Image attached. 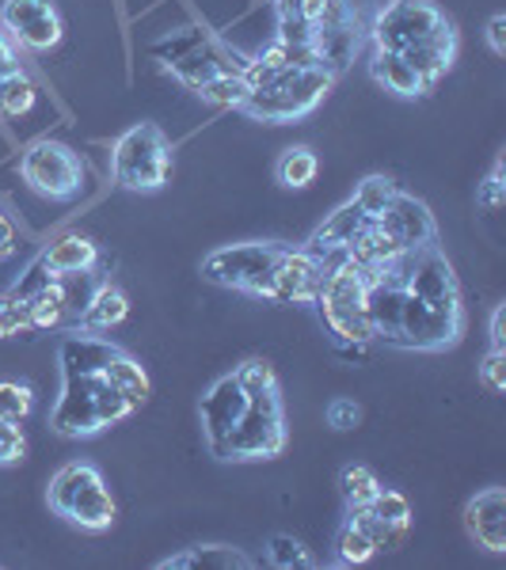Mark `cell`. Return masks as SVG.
<instances>
[{"label": "cell", "mask_w": 506, "mask_h": 570, "mask_svg": "<svg viewBox=\"0 0 506 570\" xmlns=\"http://www.w3.org/2000/svg\"><path fill=\"white\" fill-rule=\"evenodd\" d=\"M351 521L366 532V537L373 540V548H377V551H397V548L403 544V537H408V529L389 525V521L373 518L370 510H354V513H351Z\"/></svg>", "instance_id": "cell-32"}, {"label": "cell", "mask_w": 506, "mask_h": 570, "mask_svg": "<svg viewBox=\"0 0 506 570\" xmlns=\"http://www.w3.org/2000/svg\"><path fill=\"white\" fill-rule=\"evenodd\" d=\"M27 308H31V331H50V327L66 324L69 293H66V285H61V278H53L42 293H35V297L27 301Z\"/></svg>", "instance_id": "cell-24"}, {"label": "cell", "mask_w": 506, "mask_h": 570, "mask_svg": "<svg viewBox=\"0 0 506 570\" xmlns=\"http://www.w3.org/2000/svg\"><path fill=\"white\" fill-rule=\"evenodd\" d=\"M50 430L72 441L104 434V422L96 411V376H66L58 403H53Z\"/></svg>", "instance_id": "cell-11"}, {"label": "cell", "mask_w": 506, "mask_h": 570, "mask_svg": "<svg viewBox=\"0 0 506 570\" xmlns=\"http://www.w3.org/2000/svg\"><path fill=\"white\" fill-rule=\"evenodd\" d=\"M328 426L331 430H354L358 422H362V407H358L354 400H343V395H339V400H331L328 403Z\"/></svg>", "instance_id": "cell-41"}, {"label": "cell", "mask_w": 506, "mask_h": 570, "mask_svg": "<svg viewBox=\"0 0 506 570\" xmlns=\"http://www.w3.org/2000/svg\"><path fill=\"white\" fill-rule=\"evenodd\" d=\"M104 376H107V384H115L137 411H142V403L149 400V373H145L142 362H134L130 354H118L104 370Z\"/></svg>", "instance_id": "cell-25"}, {"label": "cell", "mask_w": 506, "mask_h": 570, "mask_svg": "<svg viewBox=\"0 0 506 570\" xmlns=\"http://www.w3.org/2000/svg\"><path fill=\"white\" fill-rule=\"evenodd\" d=\"M370 77L385 91H397V96H403V99H416V96H422V91H430L427 80H422L419 72L400 58V53H389V50H373Z\"/></svg>", "instance_id": "cell-21"}, {"label": "cell", "mask_w": 506, "mask_h": 570, "mask_svg": "<svg viewBox=\"0 0 506 570\" xmlns=\"http://www.w3.org/2000/svg\"><path fill=\"white\" fill-rule=\"evenodd\" d=\"M480 384L492 395L506 392V354L503 351H487V357L480 362Z\"/></svg>", "instance_id": "cell-40"}, {"label": "cell", "mask_w": 506, "mask_h": 570, "mask_svg": "<svg viewBox=\"0 0 506 570\" xmlns=\"http://www.w3.org/2000/svg\"><path fill=\"white\" fill-rule=\"evenodd\" d=\"M206 104H214V107H236L241 110L244 107V99L252 96V88L244 85V77L241 72H217V77H210L206 85L195 88Z\"/></svg>", "instance_id": "cell-28"}, {"label": "cell", "mask_w": 506, "mask_h": 570, "mask_svg": "<svg viewBox=\"0 0 506 570\" xmlns=\"http://www.w3.org/2000/svg\"><path fill=\"white\" fill-rule=\"evenodd\" d=\"M0 77H4V72H0Z\"/></svg>", "instance_id": "cell-47"}, {"label": "cell", "mask_w": 506, "mask_h": 570, "mask_svg": "<svg viewBox=\"0 0 506 570\" xmlns=\"http://www.w3.org/2000/svg\"><path fill=\"white\" fill-rule=\"evenodd\" d=\"M126 316H130V297H126L118 285L104 282L88 297V305L80 308L77 331H88V335H104V331H115L118 324H126Z\"/></svg>", "instance_id": "cell-20"}, {"label": "cell", "mask_w": 506, "mask_h": 570, "mask_svg": "<svg viewBox=\"0 0 506 570\" xmlns=\"http://www.w3.org/2000/svg\"><path fill=\"white\" fill-rule=\"evenodd\" d=\"M282 244H233V247H217V252L206 255L202 263V278L225 285V289H241L252 293V297H266L271 301V278L274 266H279Z\"/></svg>", "instance_id": "cell-7"}, {"label": "cell", "mask_w": 506, "mask_h": 570, "mask_svg": "<svg viewBox=\"0 0 506 570\" xmlns=\"http://www.w3.org/2000/svg\"><path fill=\"white\" fill-rule=\"evenodd\" d=\"M358 27L354 20L347 23H331V27H312V53H317V66L328 69L331 77H339L358 53Z\"/></svg>", "instance_id": "cell-18"}, {"label": "cell", "mask_w": 506, "mask_h": 570, "mask_svg": "<svg viewBox=\"0 0 506 570\" xmlns=\"http://www.w3.org/2000/svg\"><path fill=\"white\" fill-rule=\"evenodd\" d=\"M50 282H53V274L46 271V263H42V255H39V259H35V263L27 266V271L20 274V282H16L12 289H8V297H16V301H31L35 293H42Z\"/></svg>", "instance_id": "cell-38"}, {"label": "cell", "mask_w": 506, "mask_h": 570, "mask_svg": "<svg viewBox=\"0 0 506 570\" xmlns=\"http://www.w3.org/2000/svg\"><path fill=\"white\" fill-rule=\"evenodd\" d=\"M373 556H377L373 540L366 537L351 518H347V525L339 529V537H335V563L339 567H362V563H370Z\"/></svg>", "instance_id": "cell-29"}, {"label": "cell", "mask_w": 506, "mask_h": 570, "mask_svg": "<svg viewBox=\"0 0 506 570\" xmlns=\"http://www.w3.org/2000/svg\"><path fill=\"white\" fill-rule=\"evenodd\" d=\"M366 510H370L373 518L397 525V529H411V502L403 499L400 491H389V487H381V491H377V499L366 505Z\"/></svg>", "instance_id": "cell-33"}, {"label": "cell", "mask_w": 506, "mask_h": 570, "mask_svg": "<svg viewBox=\"0 0 506 570\" xmlns=\"http://www.w3.org/2000/svg\"><path fill=\"white\" fill-rule=\"evenodd\" d=\"M35 411V389L23 381H0V422H27Z\"/></svg>", "instance_id": "cell-31"}, {"label": "cell", "mask_w": 506, "mask_h": 570, "mask_svg": "<svg viewBox=\"0 0 506 570\" xmlns=\"http://www.w3.org/2000/svg\"><path fill=\"white\" fill-rule=\"evenodd\" d=\"M110 171H115L118 187L137 190V195H153L172 176V141L153 122L130 126L115 141Z\"/></svg>", "instance_id": "cell-4"}, {"label": "cell", "mask_w": 506, "mask_h": 570, "mask_svg": "<svg viewBox=\"0 0 506 570\" xmlns=\"http://www.w3.org/2000/svg\"><path fill=\"white\" fill-rule=\"evenodd\" d=\"M35 104H39V88L31 85L23 69H12L0 77V115L4 118H23L31 115Z\"/></svg>", "instance_id": "cell-26"}, {"label": "cell", "mask_w": 506, "mask_h": 570, "mask_svg": "<svg viewBox=\"0 0 506 570\" xmlns=\"http://www.w3.org/2000/svg\"><path fill=\"white\" fill-rule=\"evenodd\" d=\"M0 27L8 31V39L31 53H46L61 42L66 23L61 12L53 8V0H4L0 4Z\"/></svg>", "instance_id": "cell-10"}, {"label": "cell", "mask_w": 506, "mask_h": 570, "mask_svg": "<svg viewBox=\"0 0 506 570\" xmlns=\"http://www.w3.org/2000/svg\"><path fill=\"white\" fill-rule=\"evenodd\" d=\"M317 308L343 346H370L373 331L366 324V274L354 263H339L320 285Z\"/></svg>", "instance_id": "cell-6"}, {"label": "cell", "mask_w": 506, "mask_h": 570, "mask_svg": "<svg viewBox=\"0 0 506 570\" xmlns=\"http://www.w3.org/2000/svg\"><path fill=\"white\" fill-rule=\"evenodd\" d=\"M12 252H16V225L0 214V259H8Z\"/></svg>", "instance_id": "cell-46"}, {"label": "cell", "mask_w": 506, "mask_h": 570, "mask_svg": "<svg viewBox=\"0 0 506 570\" xmlns=\"http://www.w3.org/2000/svg\"><path fill=\"white\" fill-rule=\"evenodd\" d=\"M476 198H480V206H484V209H499V206H503V202H506V183H503V160H499V164H495V168H492V176H487V179H484V187H480V195H476Z\"/></svg>", "instance_id": "cell-42"}, {"label": "cell", "mask_w": 506, "mask_h": 570, "mask_svg": "<svg viewBox=\"0 0 506 570\" xmlns=\"http://www.w3.org/2000/svg\"><path fill=\"white\" fill-rule=\"evenodd\" d=\"M12 69H20V50H16V42L0 27V72H12Z\"/></svg>", "instance_id": "cell-44"}, {"label": "cell", "mask_w": 506, "mask_h": 570, "mask_svg": "<svg viewBox=\"0 0 506 570\" xmlns=\"http://www.w3.org/2000/svg\"><path fill=\"white\" fill-rule=\"evenodd\" d=\"M274 176L286 190H305L317 183L320 176V156L309 149V145H293L279 156V164H274Z\"/></svg>", "instance_id": "cell-22"}, {"label": "cell", "mask_w": 506, "mask_h": 570, "mask_svg": "<svg viewBox=\"0 0 506 570\" xmlns=\"http://www.w3.org/2000/svg\"><path fill=\"white\" fill-rule=\"evenodd\" d=\"M335 85L328 69L320 66H305V69H286L271 80V85L255 88L252 96L244 99V115H252L255 122H298V118L312 115L324 96Z\"/></svg>", "instance_id": "cell-3"}, {"label": "cell", "mask_w": 506, "mask_h": 570, "mask_svg": "<svg viewBox=\"0 0 506 570\" xmlns=\"http://www.w3.org/2000/svg\"><path fill=\"white\" fill-rule=\"evenodd\" d=\"M31 331V308L27 301L16 297H0V338H16Z\"/></svg>", "instance_id": "cell-37"}, {"label": "cell", "mask_w": 506, "mask_h": 570, "mask_svg": "<svg viewBox=\"0 0 506 570\" xmlns=\"http://www.w3.org/2000/svg\"><path fill=\"white\" fill-rule=\"evenodd\" d=\"M42 263L53 278H80V274H91L99 266V247L80 233H69L61 240H53L42 252Z\"/></svg>", "instance_id": "cell-19"}, {"label": "cell", "mask_w": 506, "mask_h": 570, "mask_svg": "<svg viewBox=\"0 0 506 570\" xmlns=\"http://www.w3.org/2000/svg\"><path fill=\"white\" fill-rule=\"evenodd\" d=\"M266 559H271L274 567H282V570H290V567L312 570V567H317V559H312L309 551L301 548V540H293V537H271V544H266Z\"/></svg>", "instance_id": "cell-34"}, {"label": "cell", "mask_w": 506, "mask_h": 570, "mask_svg": "<svg viewBox=\"0 0 506 570\" xmlns=\"http://www.w3.org/2000/svg\"><path fill=\"white\" fill-rule=\"evenodd\" d=\"M123 354L115 343L99 335H88V331H77L61 343V376H99L115 357Z\"/></svg>", "instance_id": "cell-17"}, {"label": "cell", "mask_w": 506, "mask_h": 570, "mask_svg": "<svg viewBox=\"0 0 506 570\" xmlns=\"http://www.w3.org/2000/svg\"><path fill=\"white\" fill-rule=\"evenodd\" d=\"M324 266L320 259L301 247V252H282L279 266H274V278H271V301H282V305H317L320 297V285H324Z\"/></svg>", "instance_id": "cell-13"}, {"label": "cell", "mask_w": 506, "mask_h": 570, "mask_svg": "<svg viewBox=\"0 0 506 570\" xmlns=\"http://www.w3.org/2000/svg\"><path fill=\"white\" fill-rule=\"evenodd\" d=\"M233 376L241 381V389L252 395V392H263V389H279V373H274L271 362H263V357H252V362L236 365Z\"/></svg>", "instance_id": "cell-36"}, {"label": "cell", "mask_w": 506, "mask_h": 570, "mask_svg": "<svg viewBox=\"0 0 506 570\" xmlns=\"http://www.w3.org/2000/svg\"><path fill=\"white\" fill-rule=\"evenodd\" d=\"M377 220H381L385 233L400 244V252H416V247H430L438 240V228H435L430 209L411 195H397L392 198V206L385 209Z\"/></svg>", "instance_id": "cell-14"}, {"label": "cell", "mask_w": 506, "mask_h": 570, "mask_svg": "<svg viewBox=\"0 0 506 570\" xmlns=\"http://www.w3.org/2000/svg\"><path fill=\"white\" fill-rule=\"evenodd\" d=\"M244 407H247V392L241 389V381L233 373L221 376L214 389L202 395V434H206V445H217L236 426Z\"/></svg>", "instance_id": "cell-15"}, {"label": "cell", "mask_w": 506, "mask_h": 570, "mask_svg": "<svg viewBox=\"0 0 506 570\" xmlns=\"http://www.w3.org/2000/svg\"><path fill=\"white\" fill-rule=\"evenodd\" d=\"M206 39H210V35H206V31H198V27H183V31H176L172 39L156 42V58H160L164 66H172V61L187 58L191 50H198V46L206 42Z\"/></svg>", "instance_id": "cell-35"}, {"label": "cell", "mask_w": 506, "mask_h": 570, "mask_svg": "<svg viewBox=\"0 0 506 570\" xmlns=\"http://www.w3.org/2000/svg\"><path fill=\"white\" fill-rule=\"evenodd\" d=\"M156 567L160 570H191V567H217V570L241 567V570H247L252 567V559L241 556L236 548H191V551H183V556L160 559Z\"/></svg>", "instance_id": "cell-23"}, {"label": "cell", "mask_w": 506, "mask_h": 570, "mask_svg": "<svg viewBox=\"0 0 506 570\" xmlns=\"http://www.w3.org/2000/svg\"><path fill=\"white\" fill-rule=\"evenodd\" d=\"M27 456V438L20 422H0V468L20 464Z\"/></svg>", "instance_id": "cell-39"}, {"label": "cell", "mask_w": 506, "mask_h": 570, "mask_svg": "<svg viewBox=\"0 0 506 570\" xmlns=\"http://www.w3.org/2000/svg\"><path fill=\"white\" fill-rule=\"evenodd\" d=\"M465 308L461 293H441V297H422V293H403L400 312V343L403 351H449L461 343Z\"/></svg>", "instance_id": "cell-5"}, {"label": "cell", "mask_w": 506, "mask_h": 570, "mask_svg": "<svg viewBox=\"0 0 506 570\" xmlns=\"http://www.w3.org/2000/svg\"><path fill=\"white\" fill-rule=\"evenodd\" d=\"M487 46L495 58H506V16H492L487 20Z\"/></svg>", "instance_id": "cell-43"}, {"label": "cell", "mask_w": 506, "mask_h": 570, "mask_svg": "<svg viewBox=\"0 0 506 570\" xmlns=\"http://www.w3.org/2000/svg\"><path fill=\"white\" fill-rule=\"evenodd\" d=\"M377 491H381V480H377L366 464H347L343 472H339V494H343V502H347V513L366 510V505L377 499Z\"/></svg>", "instance_id": "cell-27"}, {"label": "cell", "mask_w": 506, "mask_h": 570, "mask_svg": "<svg viewBox=\"0 0 506 570\" xmlns=\"http://www.w3.org/2000/svg\"><path fill=\"white\" fill-rule=\"evenodd\" d=\"M20 176L35 195L50 202H72L85 190V164L80 156L61 141H35L31 149L20 156Z\"/></svg>", "instance_id": "cell-8"}, {"label": "cell", "mask_w": 506, "mask_h": 570, "mask_svg": "<svg viewBox=\"0 0 506 570\" xmlns=\"http://www.w3.org/2000/svg\"><path fill=\"white\" fill-rule=\"evenodd\" d=\"M454 31V23L441 16L430 0H392L389 8H381L373 20V46L389 53H403L408 46H419L427 39Z\"/></svg>", "instance_id": "cell-9"}, {"label": "cell", "mask_w": 506, "mask_h": 570, "mask_svg": "<svg viewBox=\"0 0 506 570\" xmlns=\"http://www.w3.org/2000/svg\"><path fill=\"white\" fill-rule=\"evenodd\" d=\"M492 351L506 354V305L495 308V316H492Z\"/></svg>", "instance_id": "cell-45"}, {"label": "cell", "mask_w": 506, "mask_h": 570, "mask_svg": "<svg viewBox=\"0 0 506 570\" xmlns=\"http://www.w3.org/2000/svg\"><path fill=\"white\" fill-rule=\"evenodd\" d=\"M397 195H400V190H397V183H392L389 176H370V179L358 183L354 202L362 206L366 217H381L385 209L392 206V198H397Z\"/></svg>", "instance_id": "cell-30"}, {"label": "cell", "mask_w": 506, "mask_h": 570, "mask_svg": "<svg viewBox=\"0 0 506 570\" xmlns=\"http://www.w3.org/2000/svg\"><path fill=\"white\" fill-rule=\"evenodd\" d=\"M465 525L476 544L503 556L506 551V494L503 487H487L465 505Z\"/></svg>", "instance_id": "cell-16"}, {"label": "cell", "mask_w": 506, "mask_h": 570, "mask_svg": "<svg viewBox=\"0 0 506 570\" xmlns=\"http://www.w3.org/2000/svg\"><path fill=\"white\" fill-rule=\"evenodd\" d=\"M373 217H366L362 214V206L351 198V202H343V206L335 209V214H328L324 217V225L317 228V233L309 236V244H305V252L312 255V259H320V266H324V274L328 271H335L339 263H347V247L354 244V236L362 233L366 225H370Z\"/></svg>", "instance_id": "cell-12"}, {"label": "cell", "mask_w": 506, "mask_h": 570, "mask_svg": "<svg viewBox=\"0 0 506 570\" xmlns=\"http://www.w3.org/2000/svg\"><path fill=\"white\" fill-rule=\"evenodd\" d=\"M286 449V411H282L279 389H263L247 395L244 415L210 453L217 461H271Z\"/></svg>", "instance_id": "cell-1"}, {"label": "cell", "mask_w": 506, "mask_h": 570, "mask_svg": "<svg viewBox=\"0 0 506 570\" xmlns=\"http://www.w3.org/2000/svg\"><path fill=\"white\" fill-rule=\"evenodd\" d=\"M46 499L58 518L85 532H107L115 525V499L104 483V472L88 461H69L66 468H58Z\"/></svg>", "instance_id": "cell-2"}]
</instances>
